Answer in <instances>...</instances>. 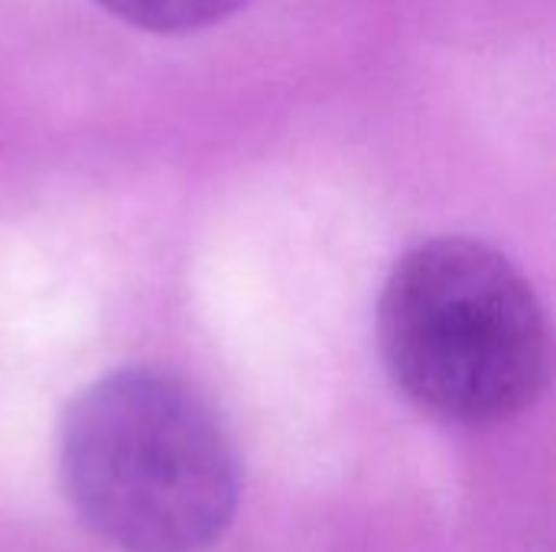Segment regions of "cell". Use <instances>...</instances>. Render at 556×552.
I'll list each match as a JSON object with an SVG mask.
<instances>
[{
	"mask_svg": "<svg viewBox=\"0 0 556 552\" xmlns=\"http://www.w3.org/2000/svg\"><path fill=\"white\" fill-rule=\"evenodd\" d=\"M59 475L88 530L121 552H199L235 521L241 475L212 407L176 374L124 368L65 410Z\"/></svg>",
	"mask_w": 556,
	"mask_h": 552,
	"instance_id": "cell-1",
	"label": "cell"
},
{
	"mask_svg": "<svg viewBox=\"0 0 556 552\" xmlns=\"http://www.w3.org/2000/svg\"><path fill=\"white\" fill-rule=\"evenodd\" d=\"M378 345L397 390L459 426L525 413L551 377V332L531 283L469 238L427 241L394 264Z\"/></svg>",
	"mask_w": 556,
	"mask_h": 552,
	"instance_id": "cell-2",
	"label": "cell"
},
{
	"mask_svg": "<svg viewBox=\"0 0 556 552\" xmlns=\"http://www.w3.org/2000/svg\"><path fill=\"white\" fill-rule=\"evenodd\" d=\"M117 20L163 36L199 33L248 7L251 0H98Z\"/></svg>",
	"mask_w": 556,
	"mask_h": 552,
	"instance_id": "cell-3",
	"label": "cell"
}]
</instances>
